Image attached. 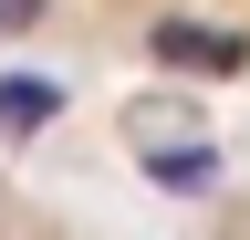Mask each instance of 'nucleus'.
<instances>
[{
  "label": "nucleus",
  "instance_id": "obj_1",
  "mask_svg": "<svg viewBox=\"0 0 250 240\" xmlns=\"http://www.w3.org/2000/svg\"><path fill=\"white\" fill-rule=\"evenodd\" d=\"M146 52H156L167 73H188V84H229V73H250V32H229V21H156Z\"/></svg>",
  "mask_w": 250,
  "mask_h": 240
},
{
  "label": "nucleus",
  "instance_id": "obj_2",
  "mask_svg": "<svg viewBox=\"0 0 250 240\" xmlns=\"http://www.w3.org/2000/svg\"><path fill=\"white\" fill-rule=\"evenodd\" d=\"M52 115H62V84H52V73H0V146L42 136Z\"/></svg>",
  "mask_w": 250,
  "mask_h": 240
},
{
  "label": "nucleus",
  "instance_id": "obj_3",
  "mask_svg": "<svg viewBox=\"0 0 250 240\" xmlns=\"http://www.w3.org/2000/svg\"><path fill=\"white\" fill-rule=\"evenodd\" d=\"M146 177L156 188H219V146L208 136H146Z\"/></svg>",
  "mask_w": 250,
  "mask_h": 240
},
{
  "label": "nucleus",
  "instance_id": "obj_4",
  "mask_svg": "<svg viewBox=\"0 0 250 240\" xmlns=\"http://www.w3.org/2000/svg\"><path fill=\"white\" fill-rule=\"evenodd\" d=\"M31 21H42V0H0V42H21Z\"/></svg>",
  "mask_w": 250,
  "mask_h": 240
}]
</instances>
